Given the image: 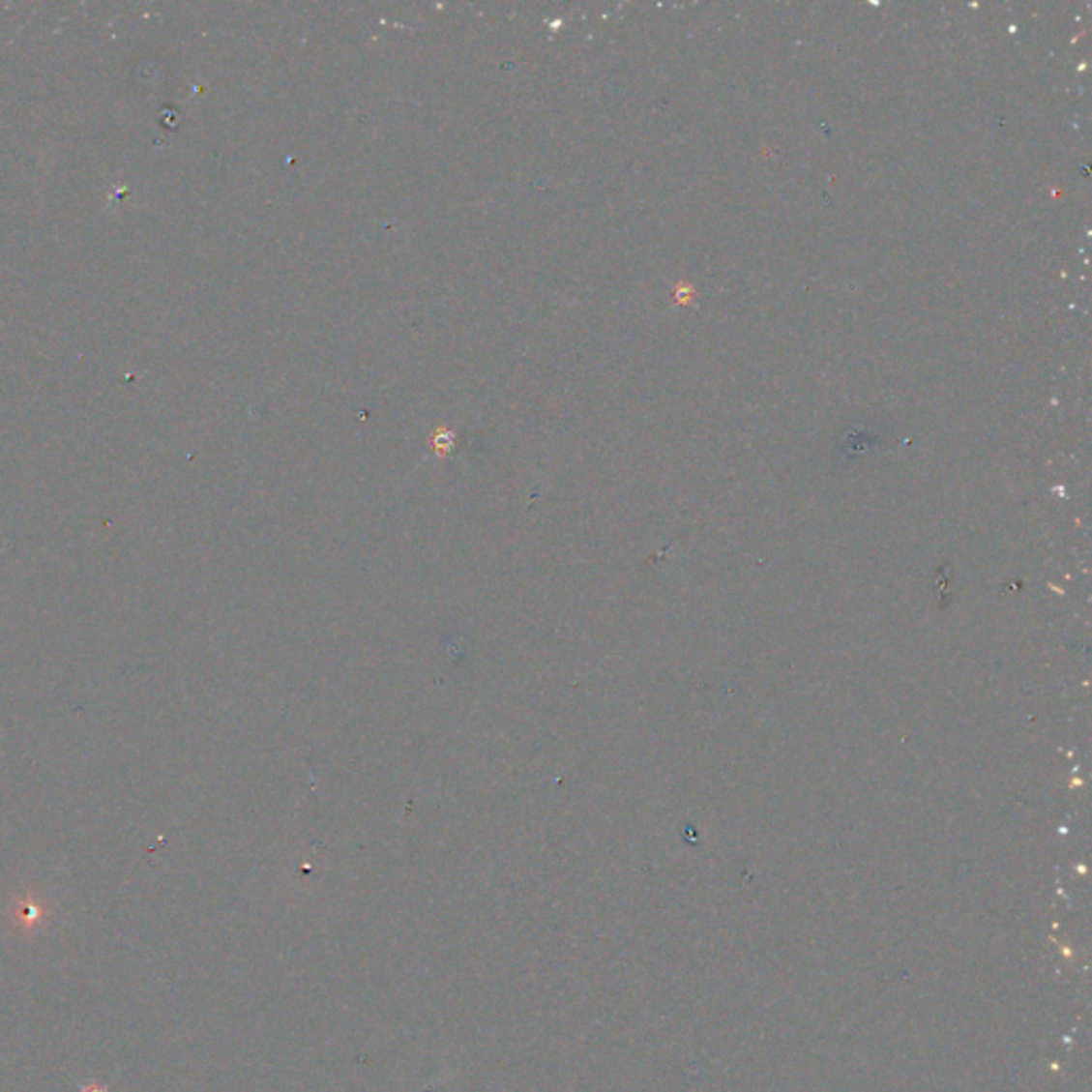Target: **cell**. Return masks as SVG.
<instances>
[{"label": "cell", "instance_id": "1", "mask_svg": "<svg viewBox=\"0 0 1092 1092\" xmlns=\"http://www.w3.org/2000/svg\"><path fill=\"white\" fill-rule=\"evenodd\" d=\"M457 444V435L451 429H435L429 438V446L438 455H449Z\"/></svg>", "mask_w": 1092, "mask_h": 1092}, {"label": "cell", "instance_id": "2", "mask_svg": "<svg viewBox=\"0 0 1092 1092\" xmlns=\"http://www.w3.org/2000/svg\"><path fill=\"white\" fill-rule=\"evenodd\" d=\"M81 1092H107V1088L103 1084H97V1081H90L88 1086H83Z\"/></svg>", "mask_w": 1092, "mask_h": 1092}]
</instances>
